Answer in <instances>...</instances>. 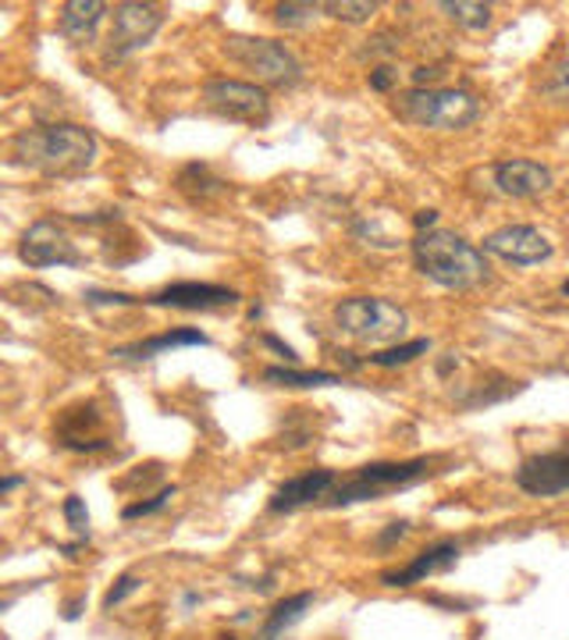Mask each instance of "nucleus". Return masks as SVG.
<instances>
[{"instance_id": "9b49d317", "label": "nucleus", "mask_w": 569, "mask_h": 640, "mask_svg": "<svg viewBox=\"0 0 569 640\" xmlns=\"http://www.w3.org/2000/svg\"><path fill=\"white\" fill-rule=\"evenodd\" d=\"M491 186H494V193L509 196V199H541L552 193L556 175L548 164L509 157V160L491 164Z\"/></svg>"}, {"instance_id": "cd10ccee", "label": "nucleus", "mask_w": 569, "mask_h": 640, "mask_svg": "<svg viewBox=\"0 0 569 640\" xmlns=\"http://www.w3.org/2000/svg\"><path fill=\"white\" fill-rule=\"evenodd\" d=\"M541 97L556 107H569V58L548 68V76L541 79Z\"/></svg>"}, {"instance_id": "ea45409f", "label": "nucleus", "mask_w": 569, "mask_h": 640, "mask_svg": "<svg viewBox=\"0 0 569 640\" xmlns=\"http://www.w3.org/2000/svg\"><path fill=\"white\" fill-rule=\"evenodd\" d=\"M82 609H86V594L68 598L65 605H61V619H65V623H76V619L82 616Z\"/></svg>"}, {"instance_id": "7ed1b4c3", "label": "nucleus", "mask_w": 569, "mask_h": 640, "mask_svg": "<svg viewBox=\"0 0 569 640\" xmlns=\"http://www.w3.org/2000/svg\"><path fill=\"white\" fill-rule=\"evenodd\" d=\"M392 115L399 121H406L413 128H431V132H463L477 118L484 115L481 100L467 89H445V86H431V89H406L392 100Z\"/></svg>"}, {"instance_id": "f8f14e48", "label": "nucleus", "mask_w": 569, "mask_h": 640, "mask_svg": "<svg viewBox=\"0 0 569 640\" xmlns=\"http://www.w3.org/2000/svg\"><path fill=\"white\" fill-rule=\"evenodd\" d=\"M238 288L228 285H210V282H175L164 285L154 296H146L143 306H160V309H193V314H207V309H225L235 306Z\"/></svg>"}, {"instance_id": "473e14b6", "label": "nucleus", "mask_w": 569, "mask_h": 640, "mask_svg": "<svg viewBox=\"0 0 569 640\" xmlns=\"http://www.w3.org/2000/svg\"><path fill=\"white\" fill-rule=\"evenodd\" d=\"M143 588V577H136V573H121L111 588H107V594H104V612H111V609H118L125 598H133L136 591Z\"/></svg>"}, {"instance_id": "a18cd8bd", "label": "nucleus", "mask_w": 569, "mask_h": 640, "mask_svg": "<svg viewBox=\"0 0 569 640\" xmlns=\"http://www.w3.org/2000/svg\"><path fill=\"white\" fill-rule=\"evenodd\" d=\"M562 296H566V299H569V278H566V282H562Z\"/></svg>"}, {"instance_id": "ddd939ff", "label": "nucleus", "mask_w": 569, "mask_h": 640, "mask_svg": "<svg viewBox=\"0 0 569 640\" xmlns=\"http://www.w3.org/2000/svg\"><path fill=\"white\" fill-rule=\"evenodd\" d=\"M517 488L530 499H559L569 491V449L538 452L520 463Z\"/></svg>"}, {"instance_id": "f704fd0d", "label": "nucleus", "mask_w": 569, "mask_h": 640, "mask_svg": "<svg viewBox=\"0 0 569 640\" xmlns=\"http://www.w3.org/2000/svg\"><path fill=\"white\" fill-rule=\"evenodd\" d=\"M366 82H371L374 93H392V89L399 86V71H395V65H374Z\"/></svg>"}, {"instance_id": "37998d69", "label": "nucleus", "mask_w": 569, "mask_h": 640, "mask_svg": "<svg viewBox=\"0 0 569 640\" xmlns=\"http://www.w3.org/2000/svg\"><path fill=\"white\" fill-rule=\"evenodd\" d=\"M182 605H186V609H196V605H199V594H196V591H186V594H182Z\"/></svg>"}, {"instance_id": "72a5a7b5", "label": "nucleus", "mask_w": 569, "mask_h": 640, "mask_svg": "<svg viewBox=\"0 0 569 640\" xmlns=\"http://www.w3.org/2000/svg\"><path fill=\"white\" fill-rule=\"evenodd\" d=\"M82 299L89 306H143V299L128 296V292H100V288H89Z\"/></svg>"}, {"instance_id": "4be33fe9", "label": "nucleus", "mask_w": 569, "mask_h": 640, "mask_svg": "<svg viewBox=\"0 0 569 640\" xmlns=\"http://www.w3.org/2000/svg\"><path fill=\"white\" fill-rule=\"evenodd\" d=\"M264 381L274 384V388H335V384H345L342 374H332V371H300V367H267Z\"/></svg>"}, {"instance_id": "a19ab883", "label": "nucleus", "mask_w": 569, "mask_h": 640, "mask_svg": "<svg viewBox=\"0 0 569 640\" xmlns=\"http://www.w3.org/2000/svg\"><path fill=\"white\" fill-rule=\"evenodd\" d=\"M335 356H339V363H342V367H349V371H360L363 363H366V360H360L356 353H349V349H342V353H335Z\"/></svg>"}, {"instance_id": "f257e3e1", "label": "nucleus", "mask_w": 569, "mask_h": 640, "mask_svg": "<svg viewBox=\"0 0 569 640\" xmlns=\"http://www.w3.org/2000/svg\"><path fill=\"white\" fill-rule=\"evenodd\" d=\"M11 157L14 164L40 171L47 178H79L94 171L100 157V139L94 128L76 121L32 125L11 139Z\"/></svg>"}, {"instance_id": "39448f33", "label": "nucleus", "mask_w": 569, "mask_h": 640, "mask_svg": "<svg viewBox=\"0 0 569 640\" xmlns=\"http://www.w3.org/2000/svg\"><path fill=\"white\" fill-rule=\"evenodd\" d=\"M225 53L228 61L246 68L261 86L296 89L306 76L303 61L292 53V47H285L282 40H271V36H228Z\"/></svg>"}, {"instance_id": "e433bc0d", "label": "nucleus", "mask_w": 569, "mask_h": 640, "mask_svg": "<svg viewBox=\"0 0 569 640\" xmlns=\"http://www.w3.org/2000/svg\"><path fill=\"white\" fill-rule=\"evenodd\" d=\"M261 345H264V349H271L274 356H282V360L288 363V367H296V363H300V353L292 349L288 342H282L274 332H264V335H261Z\"/></svg>"}, {"instance_id": "4c0bfd02", "label": "nucleus", "mask_w": 569, "mask_h": 640, "mask_svg": "<svg viewBox=\"0 0 569 640\" xmlns=\"http://www.w3.org/2000/svg\"><path fill=\"white\" fill-rule=\"evenodd\" d=\"M459 367H463V360H459L455 353H442V356H438V363H434V374L442 377V381H449Z\"/></svg>"}, {"instance_id": "4468645a", "label": "nucleus", "mask_w": 569, "mask_h": 640, "mask_svg": "<svg viewBox=\"0 0 569 640\" xmlns=\"http://www.w3.org/2000/svg\"><path fill=\"white\" fill-rule=\"evenodd\" d=\"M339 484V473L335 470H306L300 477H288L278 491L271 495L267 509L274 516H285V512H300V509H310V505H324V499L332 495V488Z\"/></svg>"}, {"instance_id": "0eeeda50", "label": "nucleus", "mask_w": 569, "mask_h": 640, "mask_svg": "<svg viewBox=\"0 0 569 640\" xmlns=\"http://www.w3.org/2000/svg\"><path fill=\"white\" fill-rule=\"evenodd\" d=\"M164 26V8L143 4V0H125L115 8V26L104 47V65H121L154 40Z\"/></svg>"}, {"instance_id": "9d476101", "label": "nucleus", "mask_w": 569, "mask_h": 640, "mask_svg": "<svg viewBox=\"0 0 569 640\" xmlns=\"http://www.w3.org/2000/svg\"><path fill=\"white\" fill-rule=\"evenodd\" d=\"M481 249L488 256H499V260H506L512 267H534V264L552 260V253H556V246L548 243V235H541L530 225H506L499 232H491Z\"/></svg>"}, {"instance_id": "58836bf2", "label": "nucleus", "mask_w": 569, "mask_h": 640, "mask_svg": "<svg viewBox=\"0 0 569 640\" xmlns=\"http://www.w3.org/2000/svg\"><path fill=\"white\" fill-rule=\"evenodd\" d=\"M434 225H438V210H434V207H424V210H416V214H413V228H416V235L434 232Z\"/></svg>"}, {"instance_id": "a211bd4d", "label": "nucleus", "mask_w": 569, "mask_h": 640, "mask_svg": "<svg viewBox=\"0 0 569 640\" xmlns=\"http://www.w3.org/2000/svg\"><path fill=\"white\" fill-rule=\"evenodd\" d=\"M104 14H107V4H100V0H68L58 11V32L71 47H89L97 43Z\"/></svg>"}, {"instance_id": "aec40b11", "label": "nucleus", "mask_w": 569, "mask_h": 640, "mask_svg": "<svg viewBox=\"0 0 569 640\" xmlns=\"http://www.w3.org/2000/svg\"><path fill=\"white\" fill-rule=\"evenodd\" d=\"M175 189L182 193V196H189V199H196V204H210V199H217V196H225V178H217L214 171H210V164H199V160H193V164H186V168L178 171V178H175Z\"/></svg>"}, {"instance_id": "412c9836", "label": "nucleus", "mask_w": 569, "mask_h": 640, "mask_svg": "<svg viewBox=\"0 0 569 640\" xmlns=\"http://www.w3.org/2000/svg\"><path fill=\"white\" fill-rule=\"evenodd\" d=\"M310 609H314V591L288 594V598H285V601H278V605L271 609V616L264 619V630H261V637L274 640L278 633L292 630V627H296Z\"/></svg>"}, {"instance_id": "c85d7f7f", "label": "nucleus", "mask_w": 569, "mask_h": 640, "mask_svg": "<svg viewBox=\"0 0 569 640\" xmlns=\"http://www.w3.org/2000/svg\"><path fill=\"white\" fill-rule=\"evenodd\" d=\"M175 495H178V488L171 484V488H160L157 495H150V499H139V502H133V505H125L121 509V520L125 523H133V520H143V516H157V512H164L171 502H175Z\"/></svg>"}, {"instance_id": "393cba45", "label": "nucleus", "mask_w": 569, "mask_h": 640, "mask_svg": "<svg viewBox=\"0 0 569 640\" xmlns=\"http://www.w3.org/2000/svg\"><path fill=\"white\" fill-rule=\"evenodd\" d=\"M321 11L327 18H335V22L363 26L377 14V4H374V0H356V4H353V0H327V4H321Z\"/></svg>"}, {"instance_id": "f3484780", "label": "nucleus", "mask_w": 569, "mask_h": 640, "mask_svg": "<svg viewBox=\"0 0 569 640\" xmlns=\"http://www.w3.org/2000/svg\"><path fill=\"white\" fill-rule=\"evenodd\" d=\"M210 345V335L199 332V327H171V332H160V335H150V338H139L133 345H118L111 349L115 360H154V356H164L168 349H207Z\"/></svg>"}, {"instance_id": "dca6fc26", "label": "nucleus", "mask_w": 569, "mask_h": 640, "mask_svg": "<svg viewBox=\"0 0 569 640\" xmlns=\"http://www.w3.org/2000/svg\"><path fill=\"white\" fill-rule=\"evenodd\" d=\"M459 555H463L459 541H438V544L424 548V552H416L406 565H402V570L381 573V583H384V588H413V583H424L434 573L452 570V565L459 562Z\"/></svg>"}, {"instance_id": "7c9ffc66", "label": "nucleus", "mask_w": 569, "mask_h": 640, "mask_svg": "<svg viewBox=\"0 0 569 640\" xmlns=\"http://www.w3.org/2000/svg\"><path fill=\"white\" fill-rule=\"evenodd\" d=\"M317 11H321V4H278L274 8V22L282 29H306L314 22Z\"/></svg>"}, {"instance_id": "49530a36", "label": "nucleus", "mask_w": 569, "mask_h": 640, "mask_svg": "<svg viewBox=\"0 0 569 640\" xmlns=\"http://www.w3.org/2000/svg\"><path fill=\"white\" fill-rule=\"evenodd\" d=\"M261 640H267V637H261Z\"/></svg>"}, {"instance_id": "2f4dec72", "label": "nucleus", "mask_w": 569, "mask_h": 640, "mask_svg": "<svg viewBox=\"0 0 569 640\" xmlns=\"http://www.w3.org/2000/svg\"><path fill=\"white\" fill-rule=\"evenodd\" d=\"M61 516L79 534V541H89V509H86V502L79 495H68L61 502Z\"/></svg>"}, {"instance_id": "423d86ee", "label": "nucleus", "mask_w": 569, "mask_h": 640, "mask_svg": "<svg viewBox=\"0 0 569 640\" xmlns=\"http://www.w3.org/2000/svg\"><path fill=\"white\" fill-rule=\"evenodd\" d=\"M332 317L339 324V332H345L356 342H366V345H384V342L399 345L410 327L406 309L381 296H349V299L335 303Z\"/></svg>"}, {"instance_id": "5701e85b", "label": "nucleus", "mask_w": 569, "mask_h": 640, "mask_svg": "<svg viewBox=\"0 0 569 640\" xmlns=\"http://www.w3.org/2000/svg\"><path fill=\"white\" fill-rule=\"evenodd\" d=\"M438 11H442L452 26L467 29V32H484L491 26V4H470V0H442L438 4Z\"/></svg>"}, {"instance_id": "c9c22d12", "label": "nucleus", "mask_w": 569, "mask_h": 640, "mask_svg": "<svg viewBox=\"0 0 569 640\" xmlns=\"http://www.w3.org/2000/svg\"><path fill=\"white\" fill-rule=\"evenodd\" d=\"M410 534V520H395V523H389L381 530V534L374 538V548L377 552H392V548Z\"/></svg>"}, {"instance_id": "b1692460", "label": "nucleus", "mask_w": 569, "mask_h": 640, "mask_svg": "<svg viewBox=\"0 0 569 640\" xmlns=\"http://www.w3.org/2000/svg\"><path fill=\"white\" fill-rule=\"evenodd\" d=\"M428 353H431V338H410V342H399V345H389V349L371 353V356H366V363L392 371V367H406V363L428 356Z\"/></svg>"}, {"instance_id": "a878e982", "label": "nucleus", "mask_w": 569, "mask_h": 640, "mask_svg": "<svg viewBox=\"0 0 569 640\" xmlns=\"http://www.w3.org/2000/svg\"><path fill=\"white\" fill-rule=\"evenodd\" d=\"M11 303L14 306H22V309H29V314H40V309H50V306H58V292H50L47 285H29V282H22V285H11Z\"/></svg>"}, {"instance_id": "c03bdc74", "label": "nucleus", "mask_w": 569, "mask_h": 640, "mask_svg": "<svg viewBox=\"0 0 569 640\" xmlns=\"http://www.w3.org/2000/svg\"><path fill=\"white\" fill-rule=\"evenodd\" d=\"M246 317H249V321H261V317H264V306H261V303H253Z\"/></svg>"}, {"instance_id": "bb28decb", "label": "nucleus", "mask_w": 569, "mask_h": 640, "mask_svg": "<svg viewBox=\"0 0 569 640\" xmlns=\"http://www.w3.org/2000/svg\"><path fill=\"white\" fill-rule=\"evenodd\" d=\"M399 43H402V36L399 32H392V29H381V32H374L371 40H366V47H360L356 50V58L360 61H381V65H392V58L399 53Z\"/></svg>"}, {"instance_id": "79ce46f5", "label": "nucleus", "mask_w": 569, "mask_h": 640, "mask_svg": "<svg viewBox=\"0 0 569 640\" xmlns=\"http://www.w3.org/2000/svg\"><path fill=\"white\" fill-rule=\"evenodd\" d=\"M22 484H26V477H4V481H0V495H11V491L22 488Z\"/></svg>"}, {"instance_id": "f03ea898", "label": "nucleus", "mask_w": 569, "mask_h": 640, "mask_svg": "<svg viewBox=\"0 0 569 640\" xmlns=\"http://www.w3.org/2000/svg\"><path fill=\"white\" fill-rule=\"evenodd\" d=\"M410 253H413L416 270L424 274L428 282H434L438 288L470 292V288L484 285L491 278L488 253L477 249L473 243H467L463 235L445 232V228L416 235Z\"/></svg>"}, {"instance_id": "20e7f679", "label": "nucleus", "mask_w": 569, "mask_h": 640, "mask_svg": "<svg viewBox=\"0 0 569 640\" xmlns=\"http://www.w3.org/2000/svg\"><path fill=\"white\" fill-rule=\"evenodd\" d=\"M434 473V460H402V463H366L360 470H353L349 477H339V484L332 488V495L324 499L321 509H345L356 502H374L381 495L399 488H410L416 481H424Z\"/></svg>"}, {"instance_id": "2eb2a0df", "label": "nucleus", "mask_w": 569, "mask_h": 640, "mask_svg": "<svg viewBox=\"0 0 569 640\" xmlns=\"http://www.w3.org/2000/svg\"><path fill=\"white\" fill-rule=\"evenodd\" d=\"M100 424H104V416L97 410V402H82V406L61 413L53 437H58V445L68 452H104L115 442L107 434H100Z\"/></svg>"}, {"instance_id": "6ab92c4d", "label": "nucleus", "mask_w": 569, "mask_h": 640, "mask_svg": "<svg viewBox=\"0 0 569 640\" xmlns=\"http://www.w3.org/2000/svg\"><path fill=\"white\" fill-rule=\"evenodd\" d=\"M523 388H527L523 381H509L502 374H488L484 381L470 384V392H459L455 402L463 410H488V406H494V402H506L512 395H520Z\"/></svg>"}, {"instance_id": "1a4fd4ad", "label": "nucleus", "mask_w": 569, "mask_h": 640, "mask_svg": "<svg viewBox=\"0 0 569 640\" xmlns=\"http://www.w3.org/2000/svg\"><path fill=\"white\" fill-rule=\"evenodd\" d=\"M18 260L32 270H43V267H79L86 256L58 221L43 217V221H36L22 232V239H18Z\"/></svg>"}, {"instance_id": "6e6552de", "label": "nucleus", "mask_w": 569, "mask_h": 640, "mask_svg": "<svg viewBox=\"0 0 569 640\" xmlns=\"http://www.w3.org/2000/svg\"><path fill=\"white\" fill-rule=\"evenodd\" d=\"M204 107L225 121H243V125H264L271 118V97L264 86L256 82H238V79H207L204 89Z\"/></svg>"}, {"instance_id": "c756f323", "label": "nucleus", "mask_w": 569, "mask_h": 640, "mask_svg": "<svg viewBox=\"0 0 569 640\" xmlns=\"http://www.w3.org/2000/svg\"><path fill=\"white\" fill-rule=\"evenodd\" d=\"M349 235H353V239H360V243L381 246V249H395V246H399V243L392 239V235L384 232L377 221H371V217H356V221L349 225Z\"/></svg>"}]
</instances>
